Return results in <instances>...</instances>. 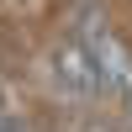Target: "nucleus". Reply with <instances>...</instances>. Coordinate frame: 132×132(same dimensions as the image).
<instances>
[{
  "mask_svg": "<svg viewBox=\"0 0 132 132\" xmlns=\"http://www.w3.org/2000/svg\"><path fill=\"white\" fill-rule=\"evenodd\" d=\"M48 74H53V90H58L69 106H95V101L106 95L101 63H95L90 42H85L79 32H69V37L53 42V53H48Z\"/></svg>",
  "mask_w": 132,
  "mask_h": 132,
  "instance_id": "1",
  "label": "nucleus"
},
{
  "mask_svg": "<svg viewBox=\"0 0 132 132\" xmlns=\"http://www.w3.org/2000/svg\"><path fill=\"white\" fill-rule=\"evenodd\" d=\"M5 111H11V101H5V85H0V116H5Z\"/></svg>",
  "mask_w": 132,
  "mask_h": 132,
  "instance_id": "2",
  "label": "nucleus"
},
{
  "mask_svg": "<svg viewBox=\"0 0 132 132\" xmlns=\"http://www.w3.org/2000/svg\"><path fill=\"white\" fill-rule=\"evenodd\" d=\"M95 132H127V127H95Z\"/></svg>",
  "mask_w": 132,
  "mask_h": 132,
  "instance_id": "3",
  "label": "nucleus"
}]
</instances>
